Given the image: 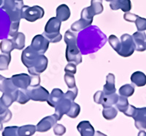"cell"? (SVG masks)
Segmentation results:
<instances>
[{
  "mask_svg": "<svg viewBox=\"0 0 146 136\" xmlns=\"http://www.w3.org/2000/svg\"><path fill=\"white\" fill-rule=\"evenodd\" d=\"M104 96H105V93H104V92L101 91V90H99V91L96 92L94 94V101L95 103H97V104L102 105Z\"/></svg>",
  "mask_w": 146,
  "mask_h": 136,
  "instance_id": "obj_47",
  "label": "cell"
},
{
  "mask_svg": "<svg viewBox=\"0 0 146 136\" xmlns=\"http://www.w3.org/2000/svg\"><path fill=\"white\" fill-rule=\"evenodd\" d=\"M23 1L18 0H3L2 10L7 14L11 22H20L21 17Z\"/></svg>",
  "mask_w": 146,
  "mask_h": 136,
  "instance_id": "obj_3",
  "label": "cell"
},
{
  "mask_svg": "<svg viewBox=\"0 0 146 136\" xmlns=\"http://www.w3.org/2000/svg\"><path fill=\"white\" fill-rule=\"evenodd\" d=\"M90 7H91V10L93 11L94 15H100L104 10L102 0H91Z\"/></svg>",
  "mask_w": 146,
  "mask_h": 136,
  "instance_id": "obj_32",
  "label": "cell"
},
{
  "mask_svg": "<svg viewBox=\"0 0 146 136\" xmlns=\"http://www.w3.org/2000/svg\"><path fill=\"white\" fill-rule=\"evenodd\" d=\"M18 1H23V0H18Z\"/></svg>",
  "mask_w": 146,
  "mask_h": 136,
  "instance_id": "obj_56",
  "label": "cell"
},
{
  "mask_svg": "<svg viewBox=\"0 0 146 136\" xmlns=\"http://www.w3.org/2000/svg\"><path fill=\"white\" fill-rule=\"evenodd\" d=\"M80 106L78 104V103H75L73 101L72 103L71 107H70V111L67 112L66 115L70 118L75 119V118L78 117V115L80 114Z\"/></svg>",
  "mask_w": 146,
  "mask_h": 136,
  "instance_id": "obj_38",
  "label": "cell"
},
{
  "mask_svg": "<svg viewBox=\"0 0 146 136\" xmlns=\"http://www.w3.org/2000/svg\"><path fill=\"white\" fill-rule=\"evenodd\" d=\"M94 136H108V135L105 134H104V133H102V132H100V131H96V132H95Z\"/></svg>",
  "mask_w": 146,
  "mask_h": 136,
  "instance_id": "obj_52",
  "label": "cell"
},
{
  "mask_svg": "<svg viewBox=\"0 0 146 136\" xmlns=\"http://www.w3.org/2000/svg\"><path fill=\"white\" fill-rule=\"evenodd\" d=\"M138 17H139V15L128 12H125V14L123 15V19L128 22H134L135 23Z\"/></svg>",
  "mask_w": 146,
  "mask_h": 136,
  "instance_id": "obj_48",
  "label": "cell"
},
{
  "mask_svg": "<svg viewBox=\"0 0 146 136\" xmlns=\"http://www.w3.org/2000/svg\"><path fill=\"white\" fill-rule=\"evenodd\" d=\"M78 90L77 87H75L73 88H70L69 89V90L66 92V93H64V97L66 98H68L69 100H70L71 101H74L75 100V98L78 96Z\"/></svg>",
  "mask_w": 146,
  "mask_h": 136,
  "instance_id": "obj_43",
  "label": "cell"
},
{
  "mask_svg": "<svg viewBox=\"0 0 146 136\" xmlns=\"http://www.w3.org/2000/svg\"><path fill=\"white\" fill-rule=\"evenodd\" d=\"M132 37L137 51L143 52L146 50V34L144 32L137 31L133 34Z\"/></svg>",
  "mask_w": 146,
  "mask_h": 136,
  "instance_id": "obj_15",
  "label": "cell"
},
{
  "mask_svg": "<svg viewBox=\"0 0 146 136\" xmlns=\"http://www.w3.org/2000/svg\"><path fill=\"white\" fill-rule=\"evenodd\" d=\"M105 1H107V2H111L112 1H113V0H105Z\"/></svg>",
  "mask_w": 146,
  "mask_h": 136,
  "instance_id": "obj_55",
  "label": "cell"
},
{
  "mask_svg": "<svg viewBox=\"0 0 146 136\" xmlns=\"http://www.w3.org/2000/svg\"><path fill=\"white\" fill-rule=\"evenodd\" d=\"M31 98L29 97L27 90H19L18 93V97H17L16 102H18L20 104H25L29 101Z\"/></svg>",
  "mask_w": 146,
  "mask_h": 136,
  "instance_id": "obj_34",
  "label": "cell"
},
{
  "mask_svg": "<svg viewBox=\"0 0 146 136\" xmlns=\"http://www.w3.org/2000/svg\"><path fill=\"white\" fill-rule=\"evenodd\" d=\"M118 92H119L120 95L129 98V97H131L135 93V87L130 84H126L121 86Z\"/></svg>",
  "mask_w": 146,
  "mask_h": 136,
  "instance_id": "obj_31",
  "label": "cell"
},
{
  "mask_svg": "<svg viewBox=\"0 0 146 136\" xmlns=\"http://www.w3.org/2000/svg\"><path fill=\"white\" fill-rule=\"evenodd\" d=\"M72 103V101H71L68 98L64 97L55 107V114L56 116L58 121L62 120L64 115L66 114L67 112L70 111Z\"/></svg>",
  "mask_w": 146,
  "mask_h": 136,
  "instance_id": "obj_12",
  "label": "cell"
},
{
  "mask_svg": "<svg viewBox=\"0 0 146 136\" xmlns=\"http://www.w3.org/2000/svg\"><path fill=\"white\" fill-rule=\"evenodd\" d=\"M3 5V0H0V7Z\"/></svg>",
  "mask_w": 146,
  "mask_h": 136,
  "instance_id": "obj_54",
  "label": "cell"
},
{
  "mask_svg": "<svg viewBox=\"0 0 146 136\" xmlns=\"http://www.w3.org/2000/svg\"><path fill=\"white\" fill-rule=\"evenodd\" d=\"M10 79L14 85L19 90H27L32 84V75L25 73L13 75Z\"/></svg>",
  "mask_w": 146,
  "mask_h": 136,
  "instance_id": "obj_9",
  "label": "cell"
},
{
  "mask_svg": "<svg viewBox=\"0 0 146 136\" xmlns=\"http://www.w3.org/2000/svg\"><path fill=\"white\" fill-rule=\"evenodd\" d=\"M62 26V21L56 17H53L48 20L45 26V33L46 34H56L59 33Z\"/></svg>",
  "mask_w": 146,
  "mask_h": 136,
  "instance_id": "obj_17",
  "label": "cell"
},
{
  "mask_svg": "<svg viewBox=\"0 0 146 136\" xmlns=\"http://www.w3.org/2000/svg\"><path fill=\"white\" fill-rule=\"evenodd\" d=\"M8 110V108L5 106L2 101V100L0 99V115H2Z\"/></svg>",
  "mask_w": 146,
  "mask_h": 136,
  "instance_id": "obj_51",
  "label": "cell"
},
{
  "mask_svg": "<svg viewBox=\"0 0 146 136\" xmlns=\"http://www.w3.org/2000/svg\"><path fill=\"white\" fill-rule=\"evenodd\" d=\"M19 90L18 88L14 85L11 79L6 78L0 75V92L2 93H15Z\"/></svg>",
  "mask_w": 146,
  "mask_h": 136,
  "instance_id": "obj_16",
  "label": "cell"
},
{
  "mask_svg": "<svg viewBox=\"0 0 146 136\" xmlns=\"http://www.w3.org/2000/svg\"><path fill=\"white\" fill-rule=\"evenodd\" d=\"M53 133L56 135H63L66 133V127L61 124H56L53 127Z\"/></svg>",
  "mask_w": 146,
  "mask_h": 136,
  "instance_id": "obj_46",
  "label": "cell"
},
{
  "mask_svg": "<svg viewBox=\"0 0 146 136\" xmlns=\"http://www.w3.org/2000/svg\"><path fill=\"white\" fill-rule=\"evenodd\" d=\"M71 12L69 7L65 4L59 5L56 8V18L62 22L66 21L70 18Z\"/></svg>",
  "mask_w": 146,
  "mask_h": 136,
  "instance_id": "obj_22",
  "label": "cell"
},
{
  "mask_svg": "<svg viewBox=\"0 0 146 136\" xmlns=\"http://www.w3.org/2000/svg\"><path fill=\"white\" fill-rule=\"evenodd\" d=\"M91 24H92V23H91V22H88L84 19L80 18V20H77L72 24L71 30L75 32H80V31L84 30L88 27L91 26Z\"/></svg>",
  "mask_w": 146,
  "mask_h": 136,
  "instance_id": "obj_25",
  "label": "cell"
},
{
  "mask_svg": "<svg viewBox=\"0 0 146 136\" xmlns=\"http://www.w3.org/2000/svg\"><path fill=\"white\" fill-rule=\"evenodd\" d=\"M12 113L10 110H7L4 114L0 115V131L3 129V123H7L11 120Z\"/></svg>",
  "mask_w": 146,
  "mask_h": 136,
  "instance_id": "obj_44",
  "label": "cell"
},
{
  "mask_svg": "<svg viewBox=\"0 0 146 136\" xmlns=\"http://www.w3.org/2000/svg\"><path fill=\"white\" fill-rule=\"evenodd\" d=\"M20 26V22H11L10 27L9 36L14 37L18 33V28Z\"/></svg>",
  "mask_w": 146,
  "mask_h": 136,
  "instance_id": "obj_45",
  "label": "cell"
},
{
  "mask_svg": "<svg viewBox=\"0 0 146 136\" xmlns=\"http://www.w3.org/2000/svg\"><path fill=\"white\" fill-rule=\"evenodd\" d=\"M136 111H137L136 107L134 106H132V105L129 104V106L128 108L126 109V111H125L123 114H124L126 116L133 118V116H135V113H136Z\"/></svg>",
  "mask_w": 146,
  "mask_h": 136,
  "instance_id": "obj_50",
  "label": "cell"
},
{
  "mask_svg": "<svg viewBox=\"0 0 146 136\" xmlns=\"http://www.w3.org/2000/svg\"><path fill=\"white\" fill-rule=\"evenodd\" d=\"M117 114H118V111L113 106L104 108L102 110L103 116L107 120H113L116 117Z\"/></svg>",
  "mask_w": 146,
  "mask_h": 136,
  "instance_id": "obj_30",
  "label": "cell"
},
{
  "mask_svg": "<svg viewBox=\"0 0 146 136\" xmlns=\"http://www.w3.org/2000/svg\"><path fill=\"white\" fill-rule=\"evenodd\" d=\"M15 45V49L18 50H21L24 48L25 47V42H26V37L24 34L22 32H18L13 39H12Z\"/></svg>",
  "mask_w": 146,
  "mask_h": 136,
  "instance_id": "obj_27",
  "label": "cell"
},
{
  "mask_svg": "<svg viewBox=\"0 0 146 136\" xmlns=\"http://www.w3.org/2000/svg\"><path fill=\"white\" fill-rule=\"evenodd\" d=\"M115 75L112 73L108 74L106 76V83L103 87V92L105 95H111L115 93L116 88L115 86Z\"/></svg>",
  "mask_w": 146,
  "mask_h": 136,
  "instance_id": "obj_21",
  "label": "cell"
},
{
  "mask_svg": "<svg viewBox=\"0 0 146 136\" xmlns=\"http://www.w3.org/2000/svg\"><path fill=\"white\" fill-rule=\"evenodd\" d=\"M10 61H11V56L10 55L2 53L0 55V71H5L9 68Z\"/></svg>",
  "mask_w": 146,
  "mask_h": 136,
  "instance_id": "obj_33",
  "label": "cell"
},
{
  "mask_svg": "<svg viewBox=\"0 0 146 136\" xmlns=\"http://www.w3.org/2000/svg\"><path fill=\"white\" fill-rule=\"evenodd\" d=\"M42 34L49 40V42H51V43H57V42H59L62 39V35L59 33L56 34H46L44 32Z\"/></svg>",
  "mask_w": 146,
  "mask_h": 136,
  "instance_id": "obj_40",
  "label": "cell"
},
{
  "mask_svg": "<svg viewBox=\"0 0 146 136\" xmlns=\"http://www.w3.org/2000/svg\"><path fill=\"white\" fill-rule=\"evenodd\" d=\"M135 120V127L139 130L146 129V107L137 108L136 113L133 116Z\"/></svg>",
  "mask_w": 146,
  "mask_h": 136,
  "instance_id": "obj_14",
  "label": "cell"
},
{
  "mask_svg": "<svg viewBox=\"0 0 146 136\" xmlns=\"http://www.w3.org/2000/svg\"><path fill=\"white\" fill-rule=\"evenodd\" d=\"M121 47L118 54L121 57L127 58L132 55L135 50V45L132 36L129 34H124L121 37Z\"/></svg>",
  "mask_w": 146,
  "mask_h": 136,
  "instance_id": "obj_5",
  "label": "cell"
},
{
  "mask_svg": "<svg viewBox=\"0 0 146 136\" xmlns=\"http://www.w3.org/2000/svg\"><path fill=\"white\" fill-rule=\"evenodd\" d=\"M118 95L116 93H113L111 95H105L104 98L102 101L103 108H107V107H110L113 105L116 104L118 101Z\"/></svg>",
  "mask_w": 146,
  "mask_h": 136,
  "instance_id": "obj_26",
  "label": "cell"
},
{
  "mask_svg": "<svg viewBox=\"0 0 146 136\" xmlns=\"http://www.w3.org/2000/svg\"><path fill=\"white\" fill-rule=\"evenodd\" d=\"M64 81L69 89L76 87L75 76L72 74L66 73L64 75Z\"/></svg>",
  "mask_w": 146,
  "mask_h": 136,
  "instance_id": "obj_41",
  "label": "cell"
},
{
  "mask_svg": "<svg viewBox=\"0 0 146 136\" xmlns=\"http://www.w3.org/2000/svg\"><path fill=\"white\" fill-rule=\"evenodd\" d=\"M27 91H28L31 100H32L34 101H48L49 95H50L49 92L45 88L40 86V85L35 87H29L27 89Z\"/></svg>",
  "mask_w": 146,
  "mask_h": 136,
  "instance_id": "obj_7",
  "label": "cell"
},
{
  "mask_svg": "<svg viewBox=\"0 0 146 136\" xmlns=\"http://www.w3.org/2000/svg\"><path fill=\"white\" fill-rule=\"evenodd\" d=\"M80 35L85 37V41L88 45L80 51L82 54L93 53L100 49L107 41V37L97 26H91L80 32Z\"/></svg>",
  "mask_w": 146,
  "mask_h": 136,
  "instance_id": "obj_1",
  "label": "cell"
},
{
  "mask_svg": "<svg viewBox=\"0 0 146 136\" xmlns=\"http://www.w3.org/2000/svg\"><path fill=\"white\" fill-rule=\"evenodd\" d=\"M135 25L138 32H145L146 31V18L138 17L135 20Z\"/></svg>",
  "mask_w": 146,
  "mask_h": 136,
  "instance_id": "obj_42",
  "label": "cell"
},
{
  "mask_svg": "<svg viewBox=\"0 0 146 136\" xmlns=\"http://www.w3.org/2000/svg\"><path fill=\"white\" fill-rule=\"evenodd\" d=\"M115 105H116V108H118V111H120L122 113H124L128 108V107H129V103L126 97L121 95L118 98V101Z\"/></svg>",
  "mask_w": 146,
  "mask_h": 136,
  "instance_id": "obj_35",
  "label": "cell"
},
{
  "mask_svg": "<svg viewBox=\"0 0 146 136\" xmlns=\"http://www.w3.org/2000/svg\"><path fill=\"white\" fill-rule=\"evenodd\" d=\"M18 91L15 93H4L0 99L2 100L4 104L9 108L13 103L16 101L17 97H18Z\"/></svg>",
  "mask_w": 146,
  "mask_h": 136,
  "instance_id": "obj_29",
  "label": "cell"
},
{
  "mask_svg": "<svg viewBox=\"0 0 146 136\" xmlns=\"http://www.w3.org/2000/svg\"><path fill=\"white\" fill-rule=\"evenodd\" d=\"M15 49V45L13 39H4L0 42V50L2 53L10 55V53Z\"/></svg>",
  "mask_w": 146,
  "mask_h": 136,
  "instance_id": "obj_24",
  "label": "cell"
},
{
  "mask_svg": "<svg viewBox=\"0 0 146 136\" xmlns=\"http://www.w3.org/2000/svg\"><path fill=\"white\" fill-rule=\"evenodd\" d=\"M77 129L81 136H94V128L88 121L80 122L77 126Z\"/></svg>",
  "mask_w": 146,
  "mask_h": 136,
  "instance_id": "obj_19",
  "label": "cell"
},
{
  "mask_svg": "<svg viewBox=\"0 0 146 136\" xmlns=\"http://www.w3.org/2000/svg\"><path fill=\"white\" fill-rule=\"evenodd\" d=\"M110 7L113 10L121 9L124 12H128L131 10V0H113L110 3Z\"/></svg>",
  "mask_w": 146,
  "mask_h": 136,
  "instance_id": "obj_18",
  "label": "cell"
},
{
  "mask_svg": "<svg viewBox=\"0 0 146 136\" xmlns=\"http://www.w3.org/2000/svg\"><path fill=\"white\" fill-rule=\"evenodd\" d=\"M137 136H146V132H145L144 130H140L138 133Z\"/></svg>",
  "mask_w": 146,
  "mask_h": 136,
  "instance_id": "obj_53",
  "label": "cell"
},
{
  "mask_svg": "<svg viewBox=\"0 0 146 136\" xmlns=\"http://www.w3.org/2000/svg\"><path fill=\"white\" fill-rule=\"evenodd\" d=\"M36 131V127L33 125H27L19 127L18 135L19 136H32Z\"/></svg>",
  "mask_w": 146,
  "mask_h": 136,
  "instance_id": "obj_28",
  "label": "cell"
},
{
  "mask_svg": "<svg viewBox=\"0 0 146 136\" xmlns=\"http://www.w3.org/2000/svg\"><path fill=\"white\" fill-rule=\"evenodd\" d=\"M40 55H41L40 53L34 50L32 46L30 45V46L27 47L22 53L21 61L27 68H29L36 63V62L40 58Z\"/></svg>",
  "mask_w": 146,
  "mask_h": 136,
  "instance_id": "obj_6",
  "label": "cell"
},
{
  "mask_svg": "<svg viewBox=\"0 0 146 136\" xmlns=\"http://www.w3.org/2000/svg\"><path fill=\"white\" fill-rule=\"evenodd\" d=\"M108 42H109L110 46L113 47V50L115 52L118 53L121 50V42H120L119 39L115 36V35H110L108 38Z\"/></svg>",
  "mask_w": 146,
  "mask_h": 136,
  "instance_id": "obj_36",
  "label": "cell"
},
{
  "mask_svg": "<svg viewBox=\"0 0 146 136\" xmlns=\"http://www.w3.org/2000/svg\"><path fill=\"white\" fill-rule=\"evenodd\" d=\"M64 97V93L59 88H54L50 93L48 100V103L51 107H56L60 101Z\"/></svg>",
  "mask_w": 146,
  "mask_h": 136,
  "instance_id": "obj_20",
  "label": "cell"
},
{
  "mask_svg": "<svg viewBox=\"0 0 146 136\" xmlns=\"http://www.w3.org/2000/svg\"><path fill=\"white\" fill-rule=\"evenodd\" d=\"M48 60L46 56L44 55H40L38 60L36 62L33 66L28 68V72L30 75H40V74L42 73L46 70L48 67Z\"/></svg>",
  "mask_w": 146,
  "mask_h": 136,
  "instance_id": "obj_13",
  "label": "cell"
},
{
  "mask_svg": "<svg viewBox=\"0 0 146 136\" xmlns=\"http://www.w3.org/2000/svg\"><path fill=\"white\" fill-rule=\"evenodd\" d=\"M10 23L11 21L7 14L0 10V39H6L9 35Z\"/></svg>",
  "mask_w": 146,
  "mask_h": 136,
  "instance_id": "obj_11",
  "label": "cell"
},
{
  "mask_svg": "<svg viewBox=\"0 0 146 136\" xmlns=\"http://www.w3.org/2000/svg\"><path fill=\"white\" fill-rule=\"evenodd\" d=\"M50 42L43 34L36 35L32 39L31 46L40 55H44L49 47Z\"/></svg>",
  "mask_w": 146,
  "mask_h": 136,
  "instance_id": "obj_8",
  "label": "cell"
},
{
  "mask_svg": "<svg viewBox=\"0 0 146 136\" xmlns=\"http://www.w3.org/2000/svg\"><path fill=\"white\" fill-rule=\"evenodd\" d=\"M77 37L71 31L67 30L64 34V42L66 45V59L69 63L79 65L82 63V53L78 46Z\"/></svg>",
  "mask_w": 146,
  "mask_h": 136,
  "instance_id": "obj_2",
  "label": "cell"
},
{
  "mask_svg": "<svg viewBox=\"0 0 146 136\" xmlns=\"http://www.w3.org/2000/svg\"><path fill=\"white\" fill-rule=\"evenodd\" d=\"M45 15V11L42 7L38 5L33 7H29L27 5H23L21 10V17L29 22H35L42 18Z\"/></svg>",
  "mask_w": 146,
  "mask_h": 136,
  "instance_id": "obj_4",
  "label": "cell"
},
{
  "mask_svg": "<svg viewBox=\"0 0 146 136\" xmlns=\"http://www.w3.org/2000/svg\"><path fill=\"white\" fill-rule=\"evenodd\" d=\"M56 114H53L51 116H48L46 117L43 118L42 120H40L36 125V131L39 133H45L50 130L52 127H54L56 124H57L58 122Z\"/></svg>",
  "mask_w": 146,
  "mask_h": 136,
  "instance_id": "obj_10",
  "label": "cell"
},
{
  "mask_svg": "<svg viewBox=\"0 0 146 136\" xmlns=\"http://www.w3.org/2000/svg\"><path fill=\"white\" fill-rule=\"evenodd\" d=\"M94 16V14L93 11L91 10L90 6L83 9V10L81 12V14H80V18L84 19V20H87L88 22H91V23L93 22V18Z\"/></svg>",
  "mask_w": 146,
  "mask_h": 136,
  "instance_id": "obj_37",
  "label": "cell"
},
{
  "mask_svg": "<svg viewBox=\"0 0 146 136\" xmlns=\"http://www.w3.org/2000/svg\"><path fill=\"white\" fill-rule=\"evenodd\" d=\"M18 126L6 127L2 132V136H19L18 135Z\"/></svg>",
  "mask_w": 146,
  "mask_h": 136,
  "instance_id": "obj_39",
  "label": "cell"
},
{
  "mask_svg": "<svg viewBox=\"0 0 146 136\" xmlns=\"http://www.w3.org/2000/svg\"><path fill=\"white\" fill-rule=\"evenodd\" d=\"M131 81L137 87H143L146 85V75L142 72H135L131 74Z\"/></svg>",
  "mask_w": 146,
  "mask_h": 136,
  "instance_id": "obj_23",
  "label": "cell"
},
{
  "mask_svg": "<svg viewBox=\"0 0 146 136\" xmlns=\"http://www.w3.org/2000/svg\"><path fill=\"white\" fill-rule=\"evenodd\" d=\"M76 66L77 65H75V63H69L68 64L65 66L64 72H66V73H70L72 74H76L77 72Z\"/></svg>",
  "mask_w": 146,
  "mask_h": 136,
  "instance_id": "obj_49",
  "label": "cell"
}]
</instances>
